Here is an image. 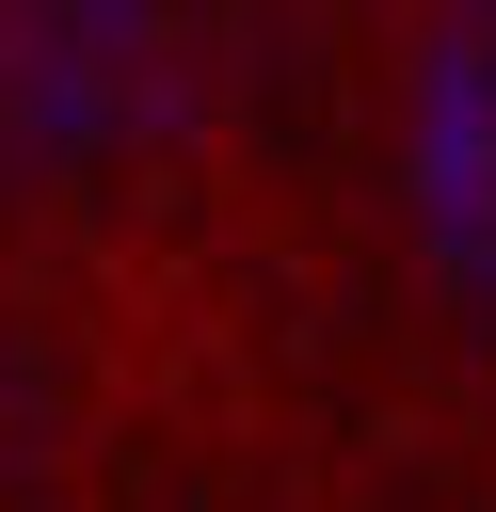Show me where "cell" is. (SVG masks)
I'll return each instance as SVG.
<instances>
[]
</instances>
